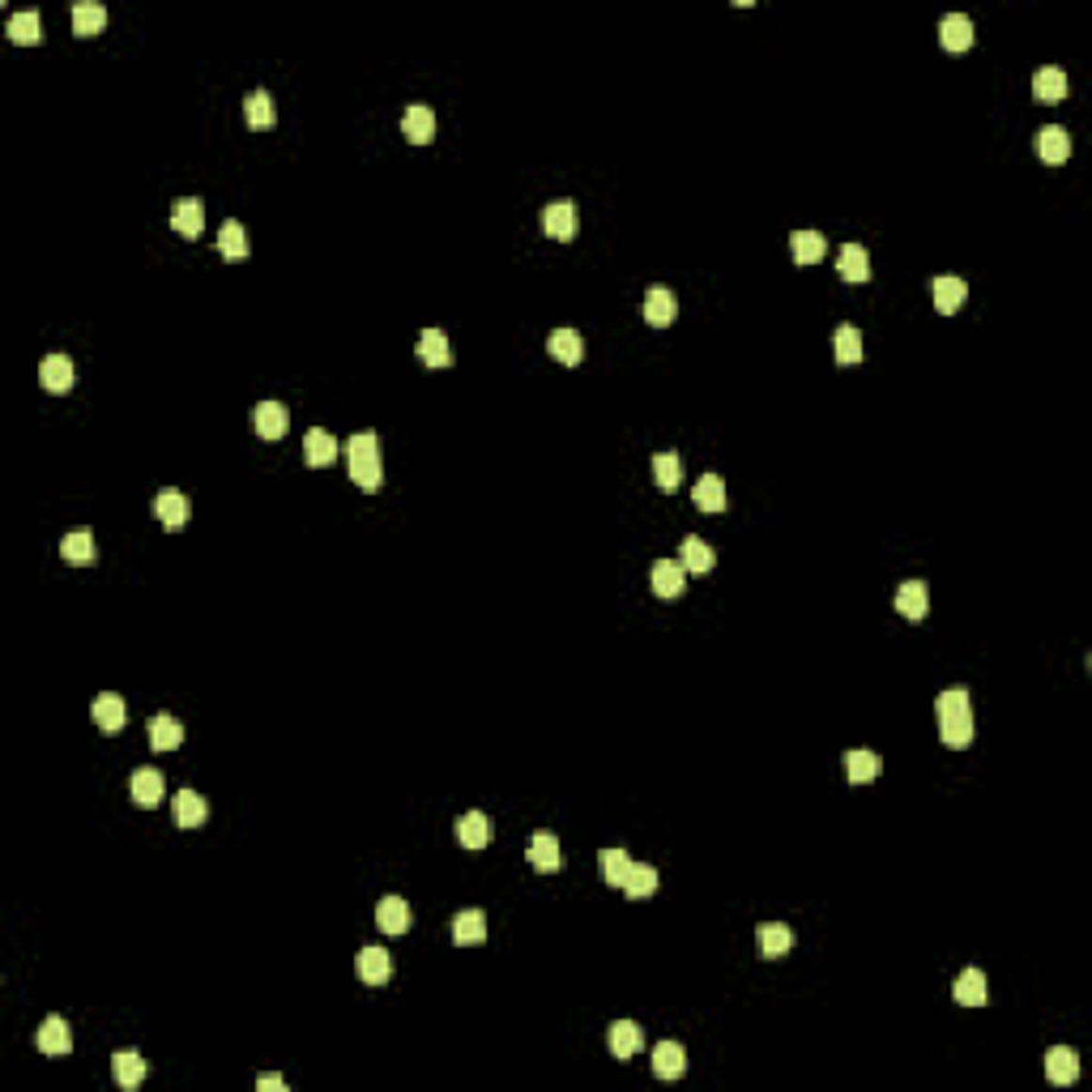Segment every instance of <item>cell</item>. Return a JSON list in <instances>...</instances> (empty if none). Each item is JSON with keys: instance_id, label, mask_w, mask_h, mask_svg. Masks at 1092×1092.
<instances>
[{"instance_id": "obj_4", "label": "cell", "mask_w": 1092, "mask_h": 1092, "mask_svg": "<svg viewBox=\"0 0 1092 1092\" xmlns=\"http://www.w3.org/2000/svg\"><path fill=\"white\" fill-rule=\"evenodd\" d=\"M648 585H653L658 598H679V593L687 589V568L679 564V559H658L653 572H648Z\"/></svg>"}, {"instance_id": "obj_17", "label": "cell", "mask_w": 1092, "mask_h": 1092, "mask_svg": "<svg viewBox=\"0 0 1092 1092\" xmlns=\"http://www.w3.org/2000/svg\"><path fill=\"white\" fill-rule=\"evenodd\" d=\"M201 223H205V205L196 201V196H179V201L171 205V226H176L184 240H196V235H201Z\"/></svg>"}, {"instance_id": "obj_34", "label": "cell", "mask_w": 1092, "mask_h": 1092, "mask_svg": "<svg viewBox=\"0 0 1092 1092\" xmlns=\"http://www.w3.org/2000/svg\"><path fill=\"white\" fill-rule=\"evenodd\" d=\"M880 756L875 751H866V747H853V751H845V772H850V781L853 786H866V781H875L880 777Z\"/></svg>"}, {"instance_id": "obj_6", "label": "cell", "mask_w": 1092, "mask_h": 1092, "mask_svg": "<svg viewBox=\"0 0 1092 1092\" xmlns=\"http://www.w3.org/2000/svg\"><path fill=\"white\" fill-rule=\"evenodd\" d=\"M39 380H43L47 393H69L77 380L73 359H69V354H47V359L39 363Z\"/></svg>"}, {"instance_id": "obj_26", "label": "cell", "mask_w": 1092, "mask_h": 1092, "mask_svg": "<svg viewBox=\"0 0 1092 1092\" xmlns=\"http://www.w3.org/2000/svg\"><path fill=\"white\" fill-rule=\"evenodd\" d=\"M482 939H487V913L482 909H461L453 917V944L470 947V944H482Z\"/></svg>"}, {"instance_id": "obj_46", "label": "cell", "mask_w": 1092, "mask_h": 1092, "mask_svg": "<svg viewBox=\"0 0 1092 1092\" xmlns=\"http://www.w3.org/2000/svg\"><path fill=\"white\" fill-rule=\"evenodd\" d=\"M653 478H658L662 491H679V482H683V461H679V453L653 457Z\"/></svg>"}, {"instance_id": "obj_38", "label": "cell", "mask_w": 1092, "mask_h": 1092, "mask_svg": "<svg viewBox=\"0 0 1092 1092\" xmlns=\"http://www.w3.org/2000/svg\"><path fill=\"white\" fill-rule=\"evenodd\" d=\"M1033 94H1037L1041 102H1063V99H1067V73H1063V69H1054V65L1037 69V77H1033Z\"/></svg>"}, {"instance_id": "obj_5", "label": "cell", "mask_w": 1092, "mask_h": 1092, "mask_svg": "<svg viewBox=\"0 0 1092 1092\" xmlns=\"http://www.w3.org/2000/svg\"><path fill=\"white\" fill-rule=\"evenodd\" d=\"M542 231L551 235V240L568 243L576 235V205L572 201H551L542 210Z\"/></svg>"}, {"instance_id": "obj_31", "label": "cell", "mask_w": 1092, "mask_h": 1092, "mask_svg": "<svg viewBox=\"0 0 1092 1092\" xmlns=\"http://www.w3.org/2000/svg\"><path fill=\"white\" fill-rule=\"evenodd\" d=\"M210 819V803L196 789H179L176 794V824L179 828H201Z\"/></svg>"}, {"instance_id": "obj_22", "label": "cell", "mask_w": 1092, "mask_h": 1092, "mask_svg": "<svg viewBox=\"0 0 1092 1092\" xmlns=\"http://www.w3.org/2000/svg\"><path fill=\"white\" fill-rule=\"evenodd\" d=\"M692 500H695V508H700V512H709V517H717V512H725V478H717V474H704V478L695 482Z\"/></svg>"}, {"instance_id": "obj_42", "label": "cell", "mask_w": 1092, "mask_h": 1092, "mask_svg": "<svg viewBox=\"0 0 1092 1092\" xmlns=\"http://www.w3.org/2000/svg\"><path fill=\"white\" fill-rule=\"evenodd\" d=\"M218 252H223L226 260H243L252 252V243H248V231H243V223H223V231H218Z\"/></svg>"}, {"instance_id": "obj_49", "label": "cell", "mask_w": 1092, "mask_h": 1092, "mask_svg": "<svg viewBox=\"0 0 1092 1092\" xmlns=\"http://www.w3.org/2000/svg\"><path fill=\"white\" fill-rule=\"evenodd\" d=\"M257 1088L260 1092H287V1080H282V1075H260Z\"/></svg>"}, {"instance_id": "obj_47", "label": "cell", "mask_w": 1092, "mask_h": 1092, "mask_svg": "<svg viewBox=\"0 0 1092 1092\" xmlns=\"http://www.w3.org/2000/svg\"><path fill=\"white\" fill-rule=\"evenodd\" d=\"M833 351H836V363H845V367H850V363H858L862 359V334L853 329V324H841V329H836V337H833Z\"/></svg>"}, {"instance_id": "obj_40", "label": "cell", "mask_w": 1092, "mask_h": 1092, "mask_svg": "<svg viewBox=\"0 0 1092 1092\" xmlns=\"http://www.w3.org/2000/svg\"><path fill=\"white\" fill-rule=\"evenodd\" d=\"M964 299H969V287H964L960 278H952V273H947V278H935V307H939L944 316H956V312H960Z\"/></svg>"}, {"instance_id": "obj_16", "label": "cell", "mask_w": 1092, "mask_h": 1092, "mask_svg": "<svg viewBox=\"0 0 1092 1092\" xmlns=\"http://www.w3.org/2000/svg\"><path fill=\"white\" fill-rule=\"evenodd\" d=\"M687 1071V1050L679 1041H658L653 1046V1075L658 1080H679Z\"/></svg>"}, {"instance_id": "obj_2", "label": "cell", "mask_w": 1092, "mask_h": 1092, "mask_svg": "<svg viewBox=\"0 0 1092 1092\" xmlns=\"http://www.w3.org/2000/svg\"><path fill=\"white\" fill-rule=\"evenodd\" d=\"M939 709V734H944L947 747H969L973 742V704H969V692L964 687H952V692H944L935 700Z\"/></svg>"}, {"instance_id": "obj_37", "label": "cell", "mask_w": 1092, "mask_h": 1092, "mask_svg": "<svg viewBox=\"0 0 1092 1092\" xmlns=\"http://www.w3.org/2000/svg\"><path fill=\"white\" fill-rule=\"evenodd\" d=\"M243 116H248V129H273V120H278L273 94H269V90H252L248 102H243Z\"/></svg>"}, {"instance_id": "obj_28", "label": "cell", "mask_w": 1092, "mask_h": 1092, "mask_svg": "<svg viewBox=\"0 0 1092 1092\" xmlns=\"http://www.w3.org/2000/svg\"><path fill=\"white\" fill-rule=\"evenodd\" d=\"M129 789H133V803H137V806H158V803H163V772H158V769H137L129 777Z\"/></svg>"}, {"instance_id": "obj_27", "label": "cell", "mask_w": 1092, "mask_h": 1092, "mask_svg": "<svg viewBox=\"0 0 1092 1092\" xmlns=\"http://www.w3.org/2000/svg\"><path fill=\"white\" fill-rule=\"evenodd\" d=\"M418 359H423L427 367H448V363H453V346H448L445 329H423V337H418Z\"/></svg>"}, {"instance_id": "obj_21", "label": "cell", "mask_w": 1092, "mask_h": 1092, "mask_svg": "<svg viewBox=\"0 0 1092 1092\" xmlns=\"http://www.w3.org/2000/svg\"><path fill=\"white\" fill-rule=\"evenodd\" d=\"M457 841H461L465 850H487V845H491V819L482 811H465L461 819H457Z\"/></svg>"}, {"instance_id": "obj_13", "label": "cell", "mask_w": 1092, "mask_h": 1092, "mask_svg": "<svg viewBox=\"0 0 1092 1092\" xmlns=\"http://www.w3.org/2000/svg\"><path fill=\"white\" fill-rule=\"evenodd\" d=\"M1046 1080L1058 1084V1088H1067V1084L1080 1080V1058H1075L1071 1046H1054L1046 1054Z\"/></svg>"}, {"instance_id": "obj_10", "label": "cell", "mask_w": 1092, "mask_h": 1092, "mask_svg": "<svg viewBox=\"0 0 1092 1092\" xmlns=\"http://www.w3.org/2000/svg\"><path fill=\"white\" fill-rule=\"evenodd\" d=\"M304 461L312 465V470H324V465L337 461V440L324 431V427H312V431L304 435Z\"/></svg>"}, {"instance_id": "obj_23", "label": "cell", "mask_w": 1092, "mask_h": 1092, "mask_svg": "<svg viewBox=\"0 0 1092 1092\" xmlns=\"http://www.w3.org/2000/svg\"><path fill=\"white\" fill-rule=\"evenodd\" d=\"M939 43H944L947 52H969V47H973V22L964 18V13H947V18L939 22Z\"/></svg>"}, {"instance_id": "obj_36", "label": "cell", "mask_w": 1092, "mask_h": 1092, "mask_svg": "<svg viewBox=\"0 0 1092 1092\" xmlns=\"http://www.w3.org/2000/svg\"><path fill=\"white\" fill-rule=\"evenodd\" d=\"M102 26H107V9H102V5H94V0H82V5H73V35L77 39L102 35Z\"/></svg>"}, {"instance_id": "obj_18", "label": "cell", "mask_w": 1092, "mask_h": 1092, "mask_svg": "<svg viewBox=\"0 0 1092 1092\" xmlns=\"http://www.w3.org/2000/svg\"><path fill=\"white\" fill-rule=\"evenodd\" d=\"M354 964H359V977L367 981V986H384V981L393 977V960L384 947H363L359 956H354Z\"/></svg>"}, {"instance_id": "obj_24", "label": "cell", "mask_w": 1092, "mask_h": 1092, "mask_svg": "<svg viewBox=\"0 0 1092 1092\" xmlns=\"http://www.w3.org/2000/svg\"><path fill=\"white\" fill-rule=\"evenodd\" d=\"M952 999L964 1003V1007H981V1003L991 999V991H986V973H981V969H964L960 977H956V986H952Z\"/></svg>"}, {"instance_id": "obj_11", "label": "cell", "mask_w": 1092, "mask_h": 1092, "mask_svg": "<svg viewBox=\"0 0 1092 1092\" xmlns=\"http://www.w3.org/2000/svg\"><path fill=\"white\" fill-rule=\"evenodd\" d=\"M606 1046H611V1054L619 1058V1063H628V1058L645 1046V1033H640V1024H632V1020H615L611 1033H606Z\"/></svg>"}, {"instance_id": "obj_41", "label": "cell", "mask_w": 1092, "mask_h": 1092, "mask_svg": "<svg viewBox=\"0 0 1092 1092\" xmlns=\"http://www.w3.org/2000/svg\"><path fill=\"white\" fill-rule=\"evenodd\" d=\"M653 892H658V870L645 866V862H632L628 880H623V897L645 900V897H653Z\"/></svg>"}, {"instance_id": "obj_45", "label": "cell", "mask_w": 1092, "mask_h": 1092, "mask_svg": "<svg viewBox=\"0 0 1092 1092\" xmlns=\"http://www.w3.org/2000/svg\"><path fill=\"white\" fill-rule=\"evenodd\" d=\"M9 39L18 47L43 43V22H39V13H18V18H9Z\"/></svg>"}, {"instance_id": "obj_7", "label": "cell", "mask_w": 1092, "mask_h": 1092, "mask_svg": "<svg viewBox=\"0 0 1092 1092\" xmlns=\"http://www.w3.org/2000/svg\"><path fill=\"white\" fill-rule=\"evenodd\" d=\"M756 944H759V956H764V960H781V956H789V947H794V930H789L786 922H764L756 930Z\"/></svg>"}, {"instance_id": "obj_19", "label": "cell", "mask_w": 1092, "mask_h": 1092, "mask_svg": "<svg viewBox=\"0 0 1092 1092\" xmlns=\"http://www.w3.org/2000/svg\"><path fill=\"white\" fill-rule=\"evenodd\" d=\"M679 304H675V290L670 287H648L645 290V320L648 324H658V329H666L670 320H675Z\"/></svg>"}, {"instance_id": "obj_15", "label": "cell", "mask_w": 1092, "mask_h": 1092, "mask_svg": "<svg viewBox=\"0 0 1092 1092\" xmlns=\"http://www.w3.org/2000/svg\"><path fill=\"white\" fill-rule=\"evenodd\" d=\"M410 922H414V917H410V905L401 897H384L376 905V926L384 935H406Z\"/></svg>"}, {"instance_id": "obj_44", "label": "cell", "mask_w": 1092, "mask_h": 1092, "mask_svg": "<svg viewBox=\"0 0 1092 1092\" xmlns=\"http://www.w3.org/2000/svg\"><path fill=\"white\" fill-rule=\"evenodd\" d=\"M60 555L69 559V564H90L94 559V534L90 529H73V534L60 538Z\"/></svg>"}, {"instance_id": "obj_20", "label": "cell", "mask_w": 1092, "mask_h": 1092, "mask_svg": "<svg viewBox=\"0 0 1092 1092\" xmlns=\"http://www.w3.org/2000/svg\"><path fill=\"white\" fill-rule=\"evenodd\" d=\"M401 133H406L410 146H427V141L435 137V112L423 107V102H414V107L401 116Z\"/></svg>"}, {"instance_id": "obj_33", "label": "cell", "mask_w": 1092, "mask_h": 1092, "mask_svg": "<svg viewBox=\"0 0 1092 1092\" xmlns=\"http://www.w3.org/2000/svg\"><path fill=\"white\" fill-rule=\"evenodd\" d=\"M529 862H534V870H559V866H564L559 836L555 833H534V841H529Z\"/></svg>"}, {"instance_id": "obj_39", "label": "cell", "mask_w": 1092, "mask_h": 1092, "mask_svg": "<svg viewBox=\"0 0 1092 1092\" xmlns=\"http://www.w3.org/2000/svg\"><path fill=\"white\" fill-rule=\"evenodd\" d=\"M789 252H794L798 265H815V260H824L828 240L819 231H794L789 235Z\"/></svg>"}, {"instance_id": "obj_35", "label": "cell", "mask_w": 1092, "mask_h": 1092, "mask_svg": "<svg viewBox=\"0 0 1092 1092\" xmlns=\"http://www.w3.org/2000/svg\"><path fill=\"white\" fill-rule=\"evenodd\" d=\"M146 1071H149V1063L137 1054V1050H120V1054L112 1058V1075H116L120 1088H137V1084L146 1080Z\"/></svg>"}, {"instance_id": "obj_25", "label": "cell", "mask_w": 1092, "mask_h": 1092, "mask_svg": "<svg viewBox=\"0 0 1092 1092\" xmlns=\"http://www.w3.org/2000/svg\"><path fill=\"white\" fill-rule=\"evenodd\" d=\"M154 512H158V521L167 529H179V525H188V495L184 491H158V500H154Z\"/></svg>"}, {"instance_id": "obj_29", "label": "cell", "mask_w": 1092, "mask_h": 1092, "mask_svg": "<svg viewBox=\"0 0 1092 1092\" xmlns=\"http://www.w3.org/2000/svg\"><path fill=\"white\" fill-rule=\"evenodd\" d=\"M836 273L845 282H866L870 278V252L862 243H845L841 257H836Z\"/></svg>"}, {"instance_id": "obj_30", "label": "cell", "mask_w": 1092, "mask_h": 1092, "mask_svg": "<svg viewBox=\"0 0 1092 1092\" xmlns=\"http://www.w3.org/2000/svg\"><path fill=\"white\" fill-rule=\"evenodd\" d=\"M546 351L555 354L559 363H568V367H576V363L585 359V337L576 334V329H555V334L546 337Z\"/></svg>"}, {"instance_id": "obj_14", "label": "cell", "mask_w": 1092, "mask_h": 1092, "mask_svg": "<svg viewBox=\"0 0 1092 1092\" xmlns=\"http://www.w3.org/2000/svg\"><path fill=\"white\" fill-rule=\"evenodd\" d=\"M897 611L905 615L909 623H917V619H926L930 615V593H926V581H905L897 589Z\"/></svg>"}, {"instance_id": "obj_48", "label": "cell", "mask_w": 1092, "mask_h": 1092, "mask_svg": "<svg viewBox=\"0 0 1092 1092\" xmlns=\"http://www.w3.org/2000/svg\"><path fill=\"white\" fill-rule=\"evenodd\" d=\"M628 870H632V858H628V853H623V850H602V880L611 883V888H623Z\"/></svg>"}, {"instance_id": "obj_43", "label": "cell", "mask_w": 1092, "mask_h": 1092, "mask_svg": "<svg viewBox=\"0 0 1092 1092\" xmlns=\"http://www.w3.org/2000/svg\"><path fill=\"white\" fill-rule=\"evenodd\" d=\"M679 564H683L687 572H709V568H713V546L704 542L700 534H687L683 538V559H679Z\"/></svg>"}, {"instance_id": "obj_3", "label": "cell", "mask_w": 1092, "mask_h": 1092, "mask_svg": "<svg viewBox=\"0 0 1092 1092\" xmlns=\"http://www.w3.org/2000/svg\"><path fill=\"white\" fill-rule=\"evenodd\" d=\"M35 1046H39V1054H47V1058L69 1054V1050H73V1033H69L65 1016H47L35 1033Z\"/></svg>"}, {"instance_id": "obj_12", "label": "cell", "mask_w": 1092, "mask_h": 1092, "mask_svg": "<svg viewBox=\"0 0 1092 1092\" xmlns=\"http://www.w3.org/2000/svg\"><path fill=\"white\" fill-rule=\"evenodd\" d=\"M1037 154H1041V163H1050V167L1067 163V158H1071V133L1058 129V124L1041 129V133H1037Z\"/></svg>"}, {"instance_id": "obj_1", "label": "cell", "mask_w": 1092, "mask_h": 1092, "mask_svg": "<svg viewBox=\"0 0 1092 1092\" xmlns=\"http://www.w3.org/2000/svg\"><path fill=\"white\" fill-rule=\"evenodd\" d=\"M346 465H351L354 487L363 491H380L384 487V465H380V435L376 431H359L346 440Z\"/></svg>"}, {"instance_id": "obj_9", "label": "cell", "mask_w": 1092, "mask_h": 1092, "mask_svg": "<svg viewBox=\"0 0 1092 1092\" xmlns=\"http://www.w3.org/2000/svg\"><path fill=\"white\" fill-rule=\"evenodd\" d=\"M179 742H184V722L171 713H158L154 722H149V747L158 751V756H167V751H179Z\"/></svg>"}, {"instance_id": "obj_8", "label": "cell", "mask_w": 1092, "mask_h": 1092, "mask_svg": "<svg viewBox=\"0 0 1092 1092\" xmlns=\"http://www.w3.org/2000/svg\"><path fill=\"white\" fill-rule=\"evenodd\" d=\"M252 418H257V435L260 440H282L290 427V410L282 406V401H260L257 410H252Z\"/></svg>"}, {"instance_id": "obj_32", "label": "cell", "mask_w": 1092, "mask_h": 1092, "mask_svg": "<svg viewBox=\"0 0 1092 1092\" xmlns=\"http://www.w3.org/2000/svg\"><path fill=\"white\" fill-rule=\"evenodd\" d=\"M94 725H99L102 734H116V730H124V700L116 692H102L99 700H94Z\"/></svg>"}]
</instances>
